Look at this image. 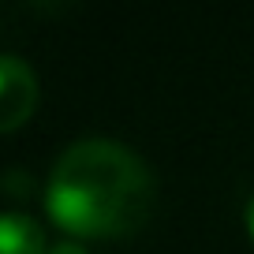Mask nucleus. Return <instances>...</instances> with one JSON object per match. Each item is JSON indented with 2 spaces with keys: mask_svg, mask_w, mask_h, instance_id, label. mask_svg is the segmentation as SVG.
I'll return each mask as SVG.
<instances>
[{
  "mask_svg": "<svg viewBox=\"0 0 254 254\" xmlns=\"http://www.w3.org/2000/svg\"><path fill=\"white\" fill-rule=\"evenodd\" d=\"M153 172L131 146L79 138L60 153L45 187V209L75 236H127L150 217Z\"/></svg>",
  "mask_w": 254,
  "mask_h": 254,
  "instance_id": "f257e3e1",
  "label": "nucleus"
},
{
  "mask_svg": "<svg viewBox=\"0 0 254 254\" xmlns=\"http://www.w3.org/2000/svg\"><path fill=\"white\" fill-rule=\"evenodd\" d=\"M38 105V75L23 56L0 53V131L26 124Z\"/></svg>",
  "mask_w": 254,
  "mask_h": 254,
  "instance_id": "f03ea898",
  "label": "nucleus"
},
{
  "mask_svg": "<svg viewBox=\"0 0 254 254\" xmlns=\"http://www.w3.org/2000/svg\"><path fill=\"white\" fill-rule=\"evenodd\" d=\"M0 254H45V232L26 213H0Z\"/></svg>",
  "mask_w": 254,
  "mask_h": 254,
  "instance_id": "7ed1b4c3",
  "label": "nucleus"
},
{
  "mask_svg": "<svg viewBox=\"0 0 254 254\" xmlns=\"http://www.w3.org/2000/svg\"><path fill=\"white\" fill-rule=\"evenodd\" d=\"M53 254H86V251H82L79 243H60V247H56Z\"/></svg>",
  "mask_w": 254,
  "mask_h": 254,
  "instance_id": "20e7f679",
  "label": "nucleus"
},
{
  "mask_svg": "<svg viewBox=\"0 0 254 254\" xmlns=\"http://www.w3.org/2000/svg\"><path fill=\"white\" fill-rule=\"evenodd\" d=\"M247 224H251V236H254V198H251V206H247Z\"/></svg>",
  "mask_w": 254,
  "mask_h": 254,
  "instance_id": "39448f33",
  "label": "nucleus"
}]
</instances>
